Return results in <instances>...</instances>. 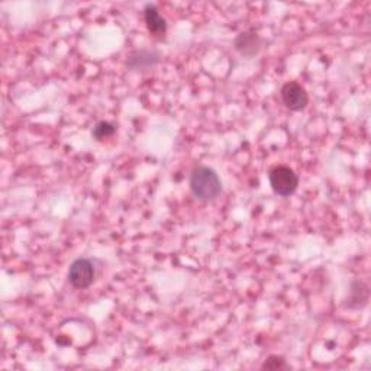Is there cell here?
Listing matches in <instances>:
<instances>
[{
    "mask_svg": "<svg viewBox=\"0 0 371 371\" xmlns=\"http://www.w3.org/2000/svg\"><path fill=\"white\" fill-rule=\"evenodd\" d=\"M160 52L154 50H137L128 57L126 67L132 71H148L159 64Z\"/></svg>",
    "mask_w": 371,
    "mask_h": 371,
    "instance_id": "5",
    "label": "cell"
},
{
    "mask_svg": "<svg viewBox=\"0 0 371 371\" xmlns=\"http://www.w3.org/2000/svg\"><path fill=\"white\" fill-rule=\"evenodd\" d=\"M280 96H281L283 105L294 112L303 110L309 102V97L305 88L297 81H289L284 84L281 88Z\"/></svg>",
    "mask_w": 371,
    "mask_h": 371,
    "instance_id": "4",
    "label": "cell"
},
{
    "mask_svg": "<svg viewBox=\"0 0 371 371\" xmlns=\"http://www.w3.org/2000/svg\"><path fill=\"white\" fill-rule=\"evenodd\" d=\"M190 190L202 202L217 199L222 192V183L218 174L206 166H197L190 176Z\"/></svg>",
    "mask_w": 371,
    "mask_h": 371,
    "instance_id": "1",
    "label": "cell"
},
{
    "mask_svg": "<svg viewBox=\"0 0 371 371\" xmlns=\"http://www.w3.org/2000/svg\"><path fill=\"white\" fill-rule=\"evenodd\" d=\"M270 186L276 194L288 197L293 194L299 186V177L288 166H277L270 171Z\"/></svg>",
    "mask_w": 371,
    "mask_h": 371,
    "instance_id": "2",
    "label": "cell"
},
{
    "mask_svg": "<svg viewBox=\"0 0 371 371\" xmlns=\"http://www.w3.org/2000/svg\"><path fill=\"white\" fill-rule=\"evenodd\" d=\"M96 270L89 259H77L68 268V281L76 289H86L93 283Z\"/></svg>",
    "mask_w": 371,
    "mask_h": 371,
    "instance_id": "3",
    "label": "cell"
},
{
    "mask_svg": "<svg viewBox=\"0 0 371 371\" xmlns=\"http://www.w3.org/2000/svg\"><path fill=\"white\" fill-rule=\"evenodd\" d=\"M234 47L241 55L251 59V57L259 54L261 48V39L254 30H250L237 37V39L234 41Z\"/></svg>",
    "mask_w": 371,
    "mask_h": 371,
    "instance_id": "6",
    "label": "cell"
},
{
    "mask_svg": "<svg viewBox=\"0 0 371 371\" xmlns=\"http://www.w3.org/2000/svg\"><path fill=\"white\" fill-rule=\"evenodd\" d=\"M144 18H146V23H147L150 34H152L157 38L164 37V34L167 32V22L160 15V12L155 8V5L152 3L146 5Z\"/></svg>",
    "mask_w": 371,
    "mask_h": 371,
    "instance_id": "7",
    "label": "cell"
},
{
    "mask_svg": "<svg viewBox=\"0 0 371 371\" xmlns=\"http://www.w3.org/2000/svg\"><path fill=\"white\" fill-rule=\"evenodd\" d=\"M115 132H117V126H115V125L110 123V122H105V121H102V122L96 123V126L93 128V131H92V135H93L97 141H102V139H105V138L112 137Z\"/></svg>",
    "mask_w": 371,
    "mask_h": 371,
    "instance_id": "8",
    "label": "cell"
},
{
    "mask_svg": "<svg viewBox=\"0 0 371 371\" xmlns=\"http://www.w3.org/2000/svg\"><path fill=\"white\" fill-rule=\"evenodd\" d=\"M290 365L286 363V360L283 359V357H276L271 355L268 360H265V363L263 364V370H289Z\"/></svg>",
    "mask_w": 371,
    "mask_h": 371,
    "instance_id": "9",
    "label": "cell"
}]
</instances>
